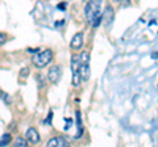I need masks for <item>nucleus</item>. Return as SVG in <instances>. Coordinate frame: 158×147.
I'll return each instance as SVG.
<instances>
[{
  "instance_id": "f257e3e1",
  "label": "nucleus",
  "mask_w": 158,
  "mask_h": 147,
  "mask_svg": "<svg viewBox=\"0 0 158 147\" xmlns=\"http://www.w3.org/2000/svg\"><path fill=\"white\" fill-rule=\"evenodd\" d=\"M85 16L91 26L96 28L103 21L102 13V0H88L85 7Z\"/></svg>"
},
{
  "instance_id": "f03ea898",
  "label": "nucleus",
  "mask_w": 158,
  "mask_h": 147,
  "mask_svg": "<svg viewBox=\"0 0 158 147\" xmlns=\"http://www.w3.org/2000/svg\"><path fill=\"white\" fill-rule=\"evenodd\" d=\"M52 59H53V51L50 49H46V50H42V51L34 54L32 58V62L36 67L42 68V67L48 66V63H50Z\"/></svg>"
},
{
  "instance_id": "7ed1b4c3",
  "label": "nucleus",
  "mask_w": 158,
  "mask_h": 147,
  "mask_svg": "<svg viewBox=\"0 0 158 147\" xmlns=\"http://www.w3.org/2000/svg\"><path fill=\"white\" fill-rule=\"evenodd\" d=\"M71 71H73V85L78 87L81 84V57L73 55L71 57Z\"/></svg>"
},
{
  "instance_id": "20e7f679",
  "label": "nucleus",
  "mask_w": 158,
  "mask_h": 147,
  "mask_svg": "<svg viewBox=\"0 0 158 147\" xmlns=\"http://www.w3.org/2000/svg\"><path fill=\"white\" fill-rule=\"evenodd\" d=\"M81 76L85 81L90 79V54L87 51L81 54Z\"/></svg>"
},
{
  "instance_id": "39448f33",
  "label": "nucleus",
  "mask_w": 158,
  "mask_h": 147,
  "mask_svg": "<svg viewBox=\"0 0 158 147\" xmlns=\"http://www.w3.org/2000/svg\"><path fill=\"white\" fill-rule=\"evenodd\" d=\"M59 76H61V68H59L58 66L50 67V70H49V72H48V79L52 83H57Z\"/></svg>"
},
{
  "instance_id": "423d86ee",
  "label": "nucleus",
  "mask_w": 158,
  "mask_h": 147,
  "mask_svg": "<svg viewBox=\"0 0 158 147\" xmlns=\"http://www.w3.org/2000/svg\"><path fill=\"white\" fill-rule=\"evenodd\" d=\"M70 46H71V49H74V50H79V49L83 46V34L82 33H77L75 36L73 37Z\"/></svg>"
},
{
  "instance_id": "0eeeda50",
  "label": "nucleus",
  "mask_w": 158,
  "mask_h": 147,
  "mask_svg": "<svg viewBox=\"0 0 158 147\" xmlns=\"http://www.w3.org/2000/svg\"><path fill=\"white\" fill-rule=\"evenodd\" d=\"M27 139L31 142V143L33 145H36L40 142V134H38V131L36 129H33V127H31V129H28L27 130Z\"/></svg>"
},
{
  "instance_id": "6e6552de",
  "label": "nucleus",
  "mask_w": 158,
  "mask_h": 147,
  "mask_svg": "<svg viewBox=\"0 0 158 147\" xmlns=\"http://www.w3.org/2000/svg\"><path fill=\"white\" fill-rule=\"evenodd\" d=\"M56 146L66 147V146H69V143H67V141L65 138H62V137H56V138H52L48 142V147H56Z\"/></svg>"
},
{
  "instance_id": "1a4fd4ad",
  "label": "nucleus",
  "mask_w": 158,
  "mask_h": 147,
  "mask_svg": "<svg viewBox=\"0 0 158 147\" xmlns=\"http://www.w3.org/2000/svg\"><path fill=\"white\" fill-rule=\"evenodd\" d=\"M103 20H104V22L107 24V25H110V24L112 22V20H113V8L112 7L108 6L106 8L104 13H103Z\"/></svg>"
},
{
  "instance_id": "9d476101",
  "label": "nucleus",
  "mask_w": 158,
  "mask_h": 147,
  "mask_svg": "<svg viewBox=\"0 0 158 147\" xmlns=\"http://www.w3.org/2000/svg\"><path fill=\"white\" fill-rule=\"evenodd\" d=\"M77 124H78V134H77V138L78 137H81L82 134V122H81V112L77 110Z\"/></svg>"
},
{
  "instance_id": "9b49d317",
  "label": "nucleus",
  "mask_w": 158,
  "mask_h": 147,
  "mask_svg": "<svg viewBox=\"0 0 158 147\" xmlns=\"http://www.w3.org/2000/svg\"><path fill=\"white\" fill-rule=\"evenodd\" d=\"M11 141H12L11 134H4L2 138H0V146H6V145H8Z\"/></svg>"
},
{
  "instance_id": "f8f14e48",
  "label": "nucleus",
  "mask_w": 158,
  "mask_h": 147,
  "mask_svg": "<svg viewBox=\"0 0 158 147\" xmlns=\"http://www.w3.org/2000/svg\"><path fill=\"white\" fill-rule=\"evenodd\" d=\"M15 145L19 146V147H25L27 146V139H23V138H17L15 141Z\"/></svg>"
},
{
  "instance_id": "ddd939ff",
  "label": "nucleus",
  "mask_w": 158,
  "mask_h": 147,
  "mask_svg": "<svg viewBox=\"0 0 158 147\" xmlns=\"http://www.w3.org/2000/svg\"><path fill=\"white\" fill-rule=\"evenodd\" d=\"M28 75H29V68H23L21 74H20V76H21V77H25V76H28Z\"/></svg>"
},
{
  "instance_id": "4468645a",
  "label": "nucleus",
  "mask_w": 158,
  "mask_h": 147,
  "mask_svg": "<svg viewBox=\"0 0 158 147\" xmlns=\"http://www.w3.org/2000/svg\"><path fill=\"white\" fill-rule=\"evenodd\" d=\"M113 2H115V3H120V4H123V6H128V4L131 3L129 0H113Z\"/></svg>"
},
{
  "instance_id": "2eb2a0df",
  "label": "nucleus",
  "mask_w": 158,
  "mask_h": 147,
  "mask_svg": "<svg viewBox=\"0 0 158 147\" xmlns=\"http://www.w3.org/2000/svg\"><path fill=\"white\" fill-rule=\"evenodd\" d=\"M7 40V37H6V34H3V33H0V45H3L4 42H6Z\"/></svg>"
},
{
  "instance_id": "dca6fc26",
  "label": "nucleus",
  "mask_w": 158,
  "mask_h": 147,
  "mask_svg": "<svg viewBox=\"0 0 158 147\" xmlns=\"http://www.w3.org/2000/svg\"><path fill=\"white\" fill-rule=\"evenodd\" d=\"M50 121H52V112H50V113H49V118H46V121H45V122H46L48 125H50V124H52Z\"/></svg>"
},
{
  "instance_id": "f3484780",
  "label": "nucleus",
  "mask_w": 158,
  "mask_h": 147,
  "mask_svg": "<svg viewBox=\"0 0 158 147\" xmlns=\"http://www.w3.org/2000/svg\"><path fill=\"white\" fill-rule=\"evenodd\" d=\"M152 58H154V59H157V58H158V51H157V53H153V54H152Z\"/></svg>"
}]
</instances>
